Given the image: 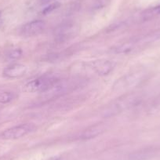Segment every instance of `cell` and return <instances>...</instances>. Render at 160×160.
I'll list each match as a JSON object with an SVG mask.
<instances>
[{"instance_id": "cell-1", "label": "cell", "mask_w": 160, "mask_h": 160, "mask_svg": "<svg viewBox=\"0 0 160 160\" xmlns=\"http://www.w3.org/2000/svg\"><path fill=\"white\" fill-rule=\"evenodd\" d=\"M61 78L54 75H44L31 80L25 84L24 89L30 93H43L51 89Z\"/></svg>"}, {"instance_id": "cell-2", "label": "cell", "mask_w": 160, "mask_h": 160, "mask_svg": "<svg viewBox=\"0 0 160 160\" xmlns=\"http://www.w3.org/2000/svg\"><path fill=\"white\" fill-rule=\"evenodd\" d=\"M141 72L130 73L117 79L113 85L114 91H126L138 86L142 81L143 76Z\"/></svg>"}, {"instance_id": "cell-3", "label": "cell", "mask_w": 160, "mask_h": 160, "mask_svg": "<svg viewBox=\"0 0 160 160\" xmlns=\"http://www.w3.org/2000/svg\"><path fill=\"white\" fill-rule=\"evenodd\" d=\"M138 97L135 96L133 94L125 95L122 98L117 100L111 106H109L104 112V115L105 116H112L114 115L119 113L122 110L131 107L132 105L136 104L138 101Z\"/></svg>"}, {"instance_id": "cell-4", "label": "cell", "mask_w": 160, "mask_h": 160, "mask_svg": "<svg viewBox=\"0 0 160 160\" xmlns=\"http://www.w3.org/2000/svg\"><path fill=\"white\" fill-rule=\"evenodd\" d=\"M35 130V127L32 124H21L4 130L1 134L2 139L16 140L23 138Z\"/></svg>"}, {"instance_id": "cell-5", "label": "cell", "mask_w": 160, "mask_h": 160, "mask_svg": "<svg viewBox=\"0 0 160 160\" xmlns=\"http://www.w3.org/2000/svg\"><path fill=\"white\" fill-rule=\"evenodd\" d=\"M90 68L98 75L104 76L110 74L116 66V63L110 60H97L89 64Z\"/></svg>"}, {"instance_id": "cell-6", "label": "cell", "mask_w": 160, "mask_h": 160, "mask_svg": "<svg viewBox=\"0 0 160 160\" xmlns=\"http://www.w3.org/2000/svg\"><path fill=\"white\" fill-rule=\"evenodd\" d=\"M45 28V21L42 20H35L24 24L21 29V34L25 37L36 36L42 33Z\"/></svg>"}, {"instance_id": "cell-7", "label": "cell", "mask_w": 160, "mask_h": 160, "mask_svg": "<svg viewBox=\"0 0 160 160\" xmlns=\"http://www.w3.org/2000/svg\"><path fill=\"white\" fill-rule=\"evenodd\" d=\"M27 72V67L22 64L14 63L4 68L2 74L6 78H18L24 76Z\"/></svg>"}, {"instance_id": "cell-8", "label": "cell", "mask_w": 160, "mask_h": 160, "mask_svg": "<svg viewBox=\"0 0 160 160\" xmlns=\"http://www.w3.org/2000/svg\"><path fill=\"white\" fill-rule=\"evenodd\" d=\"M160 15V5L151 7L143 11L141 14V21H147L154 19Z\"/></svg>"}, {"instance_id": "cell-9", "label": "cell", "mask_w": 160, "mask_h": 160, "mask_svg": "<svg viewBox=\"0 0 160 160\" xmlns=\"http://www.w3.org/2000/svg\"><path fill=\"white\" fill-rule=\"evenodd\" d=\"M103 131H104V128L101 125L92 127L91 128L86 130L82 133V134L81 135V138H82V139H90V138H95V137L100 135Z\"/></svg>"}, {"instance_id": "cell-10", "label": "cell", "mask_w": 160, "mask_h": 160, "mask_svg": "<svg viewBox=\"0 0 160 160\" xmlns=\"http://www.w3.org/2000/svg\"><path fill=\"white\" fill-rule=\"evenodd\" d=\"M134 47V43L133 42H126L124 44H121L115 49V53H127L131 51Z\"/></svg>"}, {"instance_id": "cell-11", "label": "cell", "mask_w": 160, "mask_h": 160, "mask_svg": "<svg viewBox=\"0 0 160 160\" xmlns=\"http://www.w3.org/2000/svg\"><path fill=\"white\" fill-rule=\"evenodd\" d=\"M16 98V95L14 93L10 91H6L0 93V103L1 104H7L10 101H13Z\"/></svg>"}, {"instance_id": "cell-12", "label": "cell", "mask_w": 160, "mask_h": 160, "mask_svg": "<svg viewBox=\"0 0 160 160\" xmlns=\"http://www.w3.org/2000/svg\"><path fill=\"white\" fill-rule=\"evenodd\" d=\"M72 30H73V28H72V27H71L70 25L63 26L62 28L58 29V37L61 38V39H62V38H67V37L71 35Z\"/></svg>"}, {"instance_id": "cell-13", "label": "cell", "mask_w": 160, "mask_h": 160, "mask_svg": "<svg viewBox=\"0 0 160 160\" xmlns=\"http://www.w3.org/2000/svg\"><path fill=\"white\" fill-rule=\"evenodd\" d=\"M22 50L19 48L13 49V50H10L7 54V58L8 59L12 60V61H15V60H18L19 58H21L22 56Z\"/></svg>"}, {"instance_id": "cell-14", "label": "cell", "mask_w": 160, "mask_h": 160, "mask_svg": "<svg viewBox=\"0 0 160 160\" xmlns=\"http://www.w3.org/2000/svg\"><path fill=\"white\" fill-rule=\"evenodd\" d=\"M1 20H2V12L0 11V22H1Z\"/></svg>"}]
</instances>
